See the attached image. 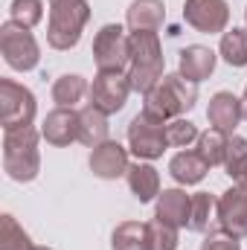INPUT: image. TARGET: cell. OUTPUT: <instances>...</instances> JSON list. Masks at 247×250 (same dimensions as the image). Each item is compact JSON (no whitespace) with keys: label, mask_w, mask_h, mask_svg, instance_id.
I'll return each instance as SVG.
<instances>
[{"label":"cell","mask_w":247,"mask_h":250,"mask_svg":"<svg viewBox=\"0 0 247 250\" xmlns=\"http://www.w3.org/2000/svg\"><path fill=\"white\" fill-rule=\"evenodd\" d=\"M143 111L169 123V120H178L181 114L195 108V99H198V84H192L189 79H184L181 73H166L145 96H143Z\"/></svg>","instance_id":"cell-1"},{"label":"cell","mask_w":247,"mask_h":250,"mask_svg":"<svg viewBox=\"0 0 247 250\" xmlns=\"http://www.w3.org/2000/svg\"><path fill=\"white\" fill-rule=\"evenodd\" d=\"M38 131L29 128H12L3 134V169L12 181L29 184L41 172V151H38Z\"/></svg>","instance_id":"cell-2"},{"label":"cell","mask_w":247,"mask_h":250,"mask_svg":"<svg viewBox=\"0 0 247 250\" xmlns=\"http://www.w3.org/2000/svg\"><path fill=\"white\" fill-rule=\"evenodd\" d=\"M163 47L157 32H131V64H128V82L131 90L148 93L166 73H163Z\"/></svg>","instance_id":"cell-3"},{"label":"cell","mask_w":247,"mask_h":250,"mask_svg":"<svg viewBox=\"0 0 247 250\" xmlns=\"http://www.w3.org/2000/svg\"><path fill=\"white\" fill-rule=\"evenodd\" d=\"M90 21L87 0H50V23H47V44L53 50H73L82 38L84 23Z\"/></svg>","instance_id":"cell-4"},{"label":"cell","mask_w":247,"mask_h":250,"mask_svg":"<svg viewBox=\"0 0 247 250\" xmlns=\"http://www.w3.org/2000/svg\"><path fill=\"white\" fill-rule=\"evenodd\" d=\"M0 53H3V62L18 73H29L41 62V47L35 35L15 21H6L0 26Z\"/></svg>","instance_id":"cell-5"},{"label":"cell","mask_w":247,"mask_h":250,"mask_svg":"<svg viewBox=\"0 0 247 250\" xmlns=\"http://www.w3.org/2000/svg\"><path fill=\"white\" fill-rule=\"evenodd\" d=\"M93 64L99 73H123L131 64V35L120 23H105L93 38Z\"/></svg>","instance_id":"cell-6"},{"label":"cell","mask_w":247,"mask_h":250,"mask_svg":"<svg viewBox=\"0 0 247 250\" xmlns=\"http://www.w3.org/2000/svg\"><path fill=\"white\" fill-rule=\"evenodd\" d=\"M169 140H166V123L151 114H137L128 123V148L137 160H157L163 157Z\"/></svg>","instance_id":"cell-7"},{"label":"cell","mask_w":247,"mask_h":250,"mask_svg":"<svg viewBox=\"0 0 247 250\" xmlns=\"http://www.w3.org/2000/svg\"><path fill=\"white\" fill-rule=\"evenodd\" d=\"M35 111H38V102H35V93L12 79H0V123L3 131H12V128H29L35 120Z\"/></svg>","instance_id":"cell-8"},{"label":"cell","mask_w":247,"mask_h":250,"mask_svg":"<svg viewBox=\"0 0 247 250\" xmlns=\"http://www.w3.org/2000/svg\"><path fill=\"white\" fill-rule=\"evenodd\" d=\"M128 93H131V82H128V73H96L87 96H90V105L99 108L102 114H120L128 102Z\"/></svg>","instance_id":"cell-9"},{"label":"cell","mask_w":247,"mask_h":250,"mask_svg":"<svg viewBox=\"0 0 247 250\" xmlns=\"http://www.w3.org/2000/svg\"><path fill=\"white\" fill-rule=\"evenodd\" d=\"M184 21L204 35L224 32L230 23V6L227 0H186L184 3Z\"/></svg>","instance_id":"cell-10"},{"label":"cell","mask_w":247,"mask_h":250,"mask_svg":"<svg viewBox=\"0 0 247 250\" xmlns=\"http://www.w3.org/2000/svg\"><path fill=\"white\" fill-rule=\"evenodd\" d=\"M215 221L221 224L224 233H230L236 239H245L247 236V187L233 184L218 198V215H215Z\"/></svg>","instance_id":"cell-11"},{"label":"cell","mask_w":247,"mask_h":250,"mask_svg":"<svg viewBox=\"0 0 247 250\" xmlns=\"http://www.w3.org/2000/svg\"><path fill=\"white\" fill-rule=\"evenodd\" d=\"M90 172L102 181H117L128 172V148L117 140H108L90 151Z\"/></svg>","instance_id":"cell-12"},{"label":"cell","mask_w":247,"mask_h":250,"mask_svg":"<svg viewBox=\"0 0 247 250\" xmlns=\"http://www.w3.org/2000/svg\"><path fill=\"white\" fill-rule=\"evenodd\" d=\"M41 137L50 143V146H70L73 140H79V111L73 108H56L44 117L41 125Z\"/></svg>","instance_id":"cell-13"},{"label":"cell","mask_w":247,"mask_h":250,"mask_svg":"<svg viewBox=\"0 0 247 250\" xmlns=\"http://www.w3.org/2000/svg\"><path fill=\"white\" fill-rule=\"evenodd\" d=\"M206 120L212 128L224 131V134H236V125L242 123V99L230 90H218L212 99H209V108H206Z\"/></svg>","instance_id":"cell-14"},{"label":"cell","mask_w":247,"mask_h":250,"mask_svg":"<svg viewBox=\"0 0 247 250\" xmlns=\"http://www.w3.org/2000/svg\"><path fill=\"white\" fill-rule=\"evenodd\" d=\"M215 53L209 47H201V44H192V47H184L181 50V62H178V73L189 79L192 84L209 79L215 73Z\"/></svg>","instance_id":"cell-15"},{"label":"cell","mask_w":247,"mask_h":250,"mask_svg":"<svg viewBox=\"0 0 247 250\" xmlns=\"http://www.w3.org/2000/svg\"><path fill=\"white\" fill-rule=\"evenodd\" d=\"M163 21H166L163 0H134L125 15V23L131 32H157Z\"/></svg>","instance_id":"cell-16"},{"label":"cell","mask_w":247,"mask_h":250,"mask_svg":"<svg viewBox=\"0 0 247 250\" xmlns=\"http://www.w3.org/2000/svg\"><path fill=\"white\" fill-rule=\"evenodd\" d=\"M189 207H192V195H186L184 189H163L157 195V215L154 218L181 230L189 224Z\"/></svg>","instance_id":"cell-17"},{"label":"cell","mask_w":247,"mask_h":250,"mask_svg":"<svg viewBox=\"0 0 247 250\" xmlns=\"http://www.w3.org/2000/svg\"><path fill=\"white\" fill-rule=\"evenodd\" d=\"M125 181H128L131 195H134L140 204H148V201H154V198L160 195V175H157V169L148 166V163H140V160H137L134 166H128Z\"/></svg>","instance_id":"cell-18"},{"label":"cell","mask_w":247,"mask_h":250,"mask_svg":"<svg viewBox=\"0 0 247 250\" xmlns=\"http://www.w3.org/2000/svg\"><path fill=\"white\" fill-rule=\"evenodd\" d=\"M108 114H102L99 108L87 105L79 111V143H84L87 148H96L102 143H108Z\"/></svg>","instance_id":"cell-19"},{"label":"cell","mask_w":247,"mask_h":250,"mask_svg":"<svg viewBox=\"0 0 247 250\" xmlns=\"http://www.w3.org/2000/svg\"><path fill=\"white\" fill-rule=\"evenodd\" d=\"M169 172L172 178L181 184V187H192V184H201L209 172V166L201 160L198 151H178L172 160H169Z\"/></svg>","instance_id":"cell-20"},{"label":"cell","mask_w":247,"mask_h":250,"mask_svg":"<svg viewBox=\"0 0 247 250\" xmlns=\"http://www.w3.org/2000/svg\"><path fill=\"white\" fill-rule=\"evenodd\" d=\"M227 146H230V134H224V131H218V128H209V131H204L201 137H198V154H201V160L212 169V166H224V160H227Z\"/></svg>","instance_id":"cell-21"},{"label":"cell","mask_w":247,"mask_h":250,"mask_svg":"<svg viewBox=\"0 0 247 250\" xmlns=\"http://www.w3.org/2000/svg\"><path fill=\"white\" fill-rule=\"evenodd\" d=\"M215 215H218V198L209 195V192H195L192 195V207H189V224H186V230L206 233Z\"/></svg>","instance_id":"cell-22"},{"label":"cell","mask_w":247,"mask_h":250,"mask_svg":"<svg viewBox=\"0 0 247 250\" xmlns=\"http://www.w3.org/2000/svg\"><path fill=\"white\" fill-rule=\"evenodd\" d=\"M114 250H148V224L143 221H123L111 236Z\"/></svg>","instance_id":"cell-23"},{"label":"cell","mask_w":247,"mask_h":250,"mask_svg":"<svg viewBox=\"0 0 247 250\" xmlns=\"http://www.w3.org/2000/svg\"><path fill=\"white\" fill-rule=\"evenodd\" d=\"M87 79L84 76H76V73H67V76H59L56 84H53V102L59 108H73L76 102H82V96L87 93Z\"/></svg>","instance_id":"cell-24"},{"label":"cell","mask_w":247,"mask_h":250,"mask_svg":"<svg viewBox=\"0 0 247 250\" xmlns=\"http://www.w3.org/2000/svg\"><path fill=\"white\" fill-rule=\"evenodd\" d=\"M224 169L230 175L233 184L247 187V140L239 134H230V146H227V160Z\"/></svg>","instance_id":"cell-25"},{"label":"cell","mask_w":247,"mask_h":250,"mask_svg":"<svg viewBox=\"0 0 247 250\" xmlns=\"http://www.w3.org/2000/svg\"><path fill=\"white\" fill-rule=\"evenodd\" d=\"M221 59L230 64V67H245L247 64V29H227L221 35V47H218Z\"/></svg>","instance_id":"cell-26"},{"label":"cell","mask_w":247,"mask_h":250,"mask_svg":"<svg viewBox=\"0 0 247 250\" xmlns=\"http://www.w3.org/2000/svg\"><path fill=\"white\" fill-rule=\"evenodd\" d=\"M0 250H35L29 233L15 221V215H0Z\"/></svg>","instance_id":"cell-27"},{"label":"cell","mask_w":247,"mask_h":250,"mask_svg":"<svg viewBox=\"0 0 247 250\" xmlns=\"http://www.w3.org/2000/svg\"><path fill=\"white\" fill-rule=\"evenodd\" d=\"M9 15H12L9 21H15V23L32 29V26H38L41 18H44V3H41V0H12Z\"/></svg>","instance_id":"cell-28"},{"label":"cell","mask_w":247,"mask_h":250,"mask_svg":"<svg viewBox=\"0 0 247 250\" xmlns=\"http://www.w3.org/2000/svg\"><path fill=\"white\" fill-rule=\"evenodd\" d=\"M198 137H201V131H198V125L189 123V120H169L166 123V140H169V146H175V148H189L192 143H198Z\"/></svg>","instance_id":"cell-29"},{"label":"cell","mask_w":247,"mask_h":250,"mask_svg":"<svg viewBox=\"0 0 247 250\" xmlns=\"http://www.w3.org/2000/svg\"><path fill=\"white\" fill-rule=\"evenodd\" d=\"M148 250H178V227L160 218L148 221Z\"/></svg>","instance_id":"cell-30"},{"label":"cell","mask_w":247,"mask_h":250,"mask_svg":"<svg viewBox=\"0 0 247 250\" xmlns=\"http://www.w3.org/2000/svg\"><path fill=\"white\" fill-rule=\"evenodd\" d=\"M201 250H242V242H239L236 236L218 230V233H209V236L201 242Z\"/></svg>","instance_id":"cell-31"},{"label":"cell","mask_w":247,"mask_h":250,"mask_svg":"<svg viewBox=\"0 0 247 250\" xmlns=\"http://www.w3.org/2000/svg\"><path fill=\"white\" fill-rule=\"evenodd\" d=\"M242 117L247 120V84H245V93H242Z\"/></svg>","instance_id":"cell-32"},{"label":"cell","mask_w":247,"mask_h":250,"mask_svg":"<svg viewBox=\"0 0 247 250\" xmlns=\"http://www.w3.org/2000/svg\"><path fill=\"white\" fill-rule=\"evenodd\" d=\"M35 250H53V248H35Z\"/></svg>","instance_id":"cell-33"},{"label":"cell","mask_w":247,"mask_h":250,"mask_svg":"<svg viewBox=\"0 0 247 250\" xmlns=\"http://www.w3.org/2000/svg\"><path fill=\"white\" fill-rule=\"evenodd\" d=\"M245 21H247V9H245Z\"/></svg>","instance_id":"cell-34"}]
</instances>
